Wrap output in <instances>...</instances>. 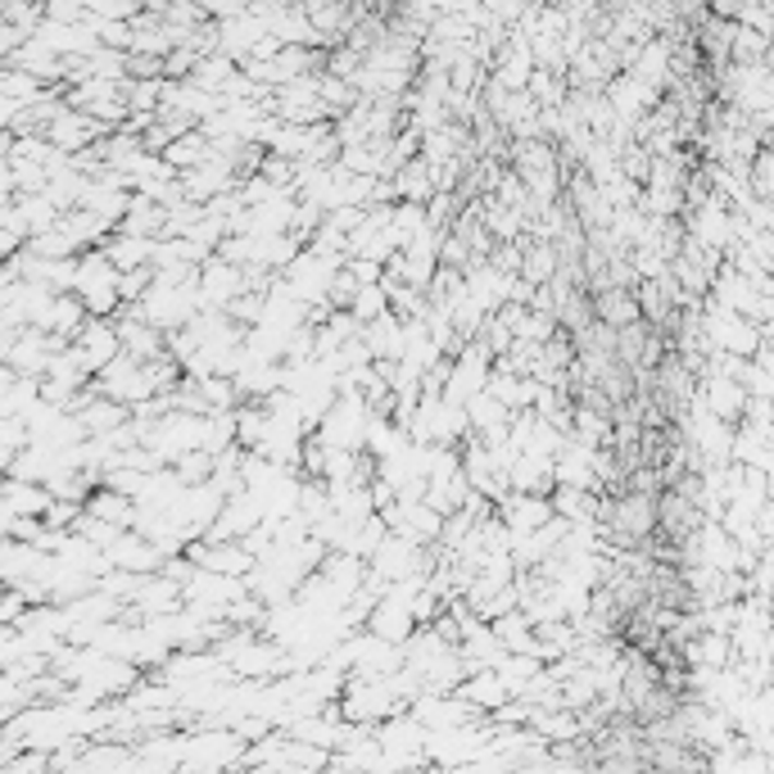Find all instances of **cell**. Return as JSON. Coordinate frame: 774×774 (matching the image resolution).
Here are the masks:
<instances>
[{"label":"cell","instance_id":"1","mask_svg":"<svg viewBox=\"0 0 774 774\" xmlns=\"http://www.w3.org/2000/svg\"><path fill=\"white\" fill-rule=\"evenodd\" d=\"M702 404L725 417V421H742L748 417V404H752V394L748 385H742L738 377H725V371H706V381H702Z\"/></svg>","mask_w":774,"mask_h":774},{"label":"cell","instance_id":"2","mask_svg":"<svg viewBox=\"0 0 774 774\" xmlns=\"http://www.w3.org/2000/svg\"><path fill=\"white\" fill-rule=\"evenodd\" d=\"M154 245H159L154 236L118 231L114 240H105V245H100V250L114 259V267H122V272H128V267H154Z\"/></svg>","mask_w":774,"mask_h":774},{"label":"cell","instance_id":"3","mask_svg":"<svg viewBox=\"0 0 774 774\" xmlns=\"http://www.w3.org/2000/svg\"><path fill=\"white\" fill-rule=\"evenodd\" d=\"M598 318L607 322V326H630V322H643V308H639V295L630 290V286H607L603 295H598Z\"/></svg>","mask_w":774,"mask_h":774},{"label":"cell","instance_id":"4","mask_svg":"<svg viewBox=\"0 0 774 774\" xmlns=\"http://www.w3.org/2000/svg\"><path fill=\"white\" fill-rule=\"evenodd\" d=\"M50 503H55L50 489L27 485L23 476H10V480H5V512H14V516H46Z\"/></svg>","mask_w":774,"mask_h":774},{"label":"cell","instance_id":"5","mask_svg":"<svg viewBox=\"0 0 774 774\" xmlns=\"http://www.w3.org/2000/svg\"><path fill=\"white\" fill-rule=\"evenodd\" d=\"M354 313H358V322L367 326V322H377L381 313H390V290L377 282V286H358V295H354Z\"/></svg>","mask_w":774,"mask_h":774},{"label":"cell","instance_id":"6","mask_svg":"<svg viewBox=\"0 0 774 774\" xmlns=\"http://www.w3.org/2000/svg\"><path fill=\"white\" fill-rule=\"evenodd\" d=\"M752 186H757L761 200H774V150H765V145L752 159Z\"/></svg>","mask_w":774,"mask_h":774}]
</instances>
